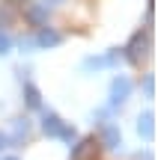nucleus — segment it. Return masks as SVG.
<instances>
[{
    "instance_id": "f257e3e1",
    "label": "nucleus",
    "mask_w": 158,
    "mask_h": 160,
    "mask_svg": "<svg viewBox=\"0 0 158 160\" xmlns=\"http://www.w3.org/2000/svg\"><path fill=\"white\" fill-rule=\"evenodd\" d=\"M99 148H101V142L95 137H90V139H84L81 145H75L72 160H95V157H99Z\"/></svg>"
},
{
    "instance_id": "f03ea898",
    "label": "nucleus",
    "mask_w": 158,
    "mask_h": 160,
    "mask_svg": "<svg viewBox=\"0 0 158 160\" xmlns=\"http://www.w3.org/2000/svg\"><path fill=\"white\" fill-rule=\"evenodd\" d=\"M146 48H149V39L143 33H137L134 39H131V45H128V59L131 62H140V59L146 57Z\"/></svg>"
},
{
    "instance_id": "7ed1b4c3",
    "label": "nucleus",
    "mask_w": 158,
    "mask_h": 160,
    "mask_svg": "<svg viewBox=\"0 0 158 160\" xmlns=\"http://www.w3.org/2000/svg\"><path fill=\"white\" fill-rule=\"evenodd\" d=\"M111 92H113V104L125 101V98H128V92H131V80H128V77H117Z\"/></svg>"
},
{
    "instance_id": "20e7f679",
    "label": "nucleus",
    "mask_w": 158,
    "mask_h": 160,
    "mask_svg": "<svg viewBox=\"0 0 158 160\" xmlns=\"http://www.w3.org/2000/svg\"><path fill=\"white\" fill-rule=\"evenodd\" d=\"M42 128H45L48 137H60V131H63V122H60V116L45 113V122H42Z\"/></svg>"
},
{
    "instance_id": "39448f33",
    "label": "nucleus",
    "mask_w": 158,
    "mask_h": 160,
    "mask_svg": "<svg viewBox=\"0 0 158 160\" xmlns=\"http://www.w3.org/2000/svg\"><path fill=\"white\" fill-rule=\"evenodd\" d=\"M137 131H140V137L143 139H152V113H143L140 116V122H137Z\"/></svg>"
},
{
    "instance_id": "423d86ee",
    "label": "nucleus",
    "mask_w": 158,
    "mask_h": 160,
    "mask_svg": "<svg viewBox=\"0 0 158 160\" xmlns=\"http://www.w3.org/2000/svg\"><path fill=\"white\" fill-rule=\"evenodd\" d=\"M101 142H105L107 148H117V145H119V131L113 125H107L105 131H101Z\"/></svg>"
},
{
    "instance_id": "0eeeda50",
    "label": "nucleus",
    "mask_w": 158,
    "mask_h": 160,
    "mask_svg": "<svg viewBox=\"0 0 158 160\" xmlns=\"http://www.w3.org/2000/svg\"><path fill=\"white\" fill-rule=\"evenodd\" d=\"M57 42H60V36L51 33V30H42L39 33V45H57Z\"/></svg>"
},
{
    "instance_id": "6e6552de",
    "label": "nucleus",
    "mask_w": 158,
    "mask_h": 160,
    "mask_svg": "<svg viewBox=\"0 0 158 160\" xmlns=\"http://www.w3.org/2000/svg\"><path fill=\"white\" fill-rule=\"evenodd\" d=\"M24 92H27V107H33V110H36V107L42 104V101H39V92H36V86H27Z\"/></svg>"
},
{
    "instance_id": "1a4fd4ad",
    "label": "nucleus",
    "mask_w": 158,
    "mask_h": 160,
    "mask_svg": "<svg viewBox=\"0 0 158 160\" xmlns=\"http://www.w3.org/2000/svg\"><path fill=\"white\" fill-rule=\"evenodd\" d=\"M27 131H30L27 119H18V122H15V137H27Z\"/></svg>"
},
{
    "instance_id": "9d476101",
    "label": "nucleus",
    "mask_w": 158,
    "mask_h": 160,
    "mask_svg": "<svg viewBox=\"0 0 158 160\" xmlns=\"http://www.w3.org/2000/svg\"><path fill=\"white\" fill-rule=\"evenodd\" d=\"M60 137H63V139H69V142H72V139H75V128L63 125V131H60Z\"/></svg>"
},
{
    "instance_id": "9b49d317",
    "label": "nucleus",
    "mask_w": 158,
    "mask_h": 160,
    "mask_svg": "<svg viewBox=\"0 0 158 160\" xmlns=\"http://www.w3.org/2000/svg\"><path fill=\"white\" fill-rule=\"evenodd\" d=\"M143 89H146V95H152V92H155V80L146 77V80H143Z\"/></svg>"
},
{
    "instance_id": "f8f14e48",
    "label": "nucleus",
    "mask_w": 158,
    "mask_h": 160,
    "mask_svg": "<svg viewBox=\"0 0 158 160\" xmlns=\"http://www.w3.org/2000/svg\"><path fill=\"white\" fill-rule=\"evenodd\" d=\"M9 51V39H6V36H0V53H6Z\"/></svg>"
},
{
    "instance_id": "ddd939ff",
    "label": "nucleus",
    "mask_w": 158,
    "mask_h": 160,
    "mask_svg": "<svg viewBox=\"0 0 158 160\" xmlns=\"http://www.w3.org/2000/svg\"><path fill=\"white\" fill-rule=\"evenodd\" d=\"M6 142H9V137H6V133H0V148H6Z\"/></svg>"
},
{
    "instance_id": "4468645a",
    "label": "nucleus",
    "mask_w": 158,
    "mask_h": 160,
    "mask_svg": "<svg viewBox=\"0 0 158 160\" xmlns=\"http://www.w3.org/2000/svg\"><path fill=\"white\" fill-rule=\"evenodd\" d=\"M6 160H18V157H6Z\"/></svg>"
}]
</instances>
